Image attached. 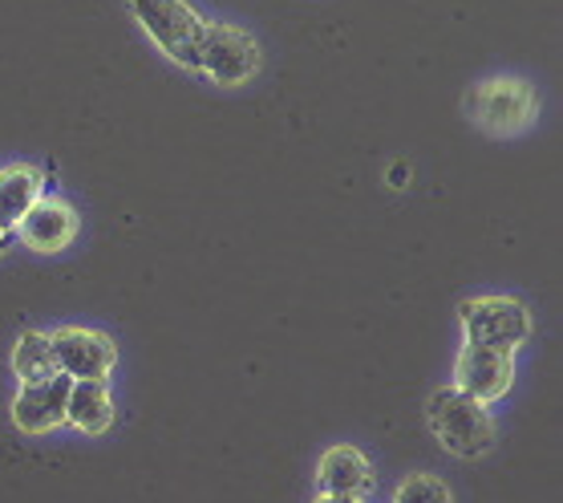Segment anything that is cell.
<instances>
[{
  "label": "cell",
  "instance_id": "obj_2",
  "mask_svg": "<svg viewBox=\"0 0 563 503\" xmlns=\"http://www.w3.org/2000/svg\"><path fill=\"white\" fill-rule=\"evenodd\" d=\"M126 4L170 62L199 69V45H203L207 21L195 13L187 0H126Z\"/></svg>",
  "mask_w": 563,
  "mask_h": 503
},
{
  "label": "cell",
  "instance_id": "obj_10",
  "mask_svg": "<svg viewBox=\"0 0 563 503\" xmlns=\"http://www.w3.org/2000/svg\"><path fill=\"white\" fill-rule=\"evenodd\" d=\"M317 483H320V495H345V500H365L373 488V467L369 459L357 451V447H329V451L320 455L317 463Z\"/></svg>",
  "mask_w": 563,
  "mask_h": 503
},
{
  "label": "cell",
  "instance_id": "obj_14",
  "mask_svg": "<svg viewBox=\"0 0 563 503\" xmlns=\"http://www.w3.org/2000/svg\"><path fill=\"white\" fill-rule=\"evenodd\" d=\"M394 503H454V495H450V488L442 483L438 475H410L401 479V488H397Z\"/></svg>",
  "mask_w": 563,
  "mask_h": 503
},
{
  "label": "cell",
  "instance_id": "obj_11",
  "mask_svg": "<svg viewBox=\"0 0 563 503\" xmlns=\"http://www.w3.org/2000/svg\"><path fill=\"white\" fill-rule=\"evenodd\" d=\"M65 423L77 426L81 435H102L114 426V398L102 382H74L65 402Z\"/></svg>",
  "mask_w": 563,
  "mask_h": 503
},
{
  "label": "cell",
  "instance_id": "obj_12",
  "mask_svg": "<svg viewBox=\"0 0 563 503\" xmlns=\"http://www.w3.org/2000/svg\"><path fill=\"white\" fill-rule=\"evenodd\" d=\"M41 187H45V179L37 167H21V163L0 167V228L13 232L16 223L25 220L29 207L41 199Z\"/></svg>",
  "mask_w": 563,
  "mask_h": 503
},
{
  "label": "cell",
  "instance_id": "obj_8",
  "mask_svg": "<svg viewBox=\"0 0 563 503\" xmlns=\"http://www.w3.org/2000/svg\"><path fill=\"white\" fill-rule=\"evenodd\" d=\"M69 386L74 378L53 374L41 382H21L13 398V423L25 435H49L57 426H65V402H69Z\"/></svg>",
  "mask_w": 563,
  "mask_h": 503
},
{
  "label": "cell",
  "instance_id": "obj_16",
  "mask_svg": "<svg viewBox=\"0 0 563 503\" xmlns=\"http://www.w3.org/2000/svg\"><path fill=\"white\" fill-rule=\"evenodd\" d=\"M9 240H13V232H9V228H0V252L9 248Z\"/></svg>",
  "mask_w": 563,
  "mask_h": 503
},
{
  "label": "cell",
  "instance_id": "obj_9",
  "mask_svg": "<svg viewBox=\"0 0 563 503\" xmlns=\"http://www.w3.org/2000/svg\"><path fill=\"white\" fill-rule=\"evenodd\" d=\"M16 232L33 252H65L77 236V211L57 195H41L37 204L25 211Z\"/></svg>",
  "mask_w": 563,
  "mask_h": 503
},
{
  "label": "cell",
  "instance_id": "obj_7",
  "mask_svg": "<svg viewBox=\"0 0 563 503\" xmlns=\"http://www.w3.org/2000/svg\"><path fill=\"white\" fill-rule=\"evenodd\" d=\"M515 386V349H490V346H466L454 362V390L466 398L499 402Z\"/></svg>",
  "mask_w": 563,
  "mask_h": 503
},
{
  "label": "cell",
  "instance_id": "obj_1",
  "mask_svg": "<svg viewBox=\"0 0 563 503\" xmlns=\"http://www.w3.org/2000/svg\"><path fill=\"white\" fill-rule=\"evenodd\" d=\"M426 423L434 439L459 459H483L495 447V423L483 402L466 398L462 390L442 386L426 402Z\"/></svg>",
  "mask_w": 563,
  "mask_h": 503
},
{
  "label": "cell",
  "instance_id": "obj_13",
  "mask_svg": "<svg viewBox=\"0 0 563 503\" xmlns=\"http://www.w3.org/2000/svg\"><path fill=\"white\" fill-rule=\"evenodd\" d=\"M13 374L21 378V382H41V378L62 374V370H57V358H53V341H49V333L25 329V333L16 337V349H13Z\"/></svg>",
  "mask_w": 563,
  "mask_h": 503
},
{
  "label": "cell",
  "instance_id": "obj_4",
  "mask_svg": "<svg viewBox=\"0 0 563 503\" xmlns=\"http://www.w3.org/2000/svg\"><path fill=\"white\" fill-rule=\"evenodd\" d=\"M199 74L216 86H244L260 74V45L256 37L240 25L207 21L203 45H199Z\"/></svg>",
  "mask_w": 563,
  "mask_h": 503
},
{
  "label": "cell",
  "instance_id": "obj_15",
  "mask_svg": "<svg viewBox=\"0 0 563 503\" xmlns=\"http://www.w3.org/2000/svg\"><path fill=\"white\" fill-rule=\"evenodd\" d=\"M312 503H361V500H345V495H317Z\"/></svg>",
  "mask_w": 563,
  "mask_h": 503
},
{
  "label": "cell",
  "instance_id": "obj_5",
  "mask_svg": "<svg viewBox=\"0 0 563 503\" xmlns=\"http://www.w3.org/2000/svg\"><path fill=\"white\" fill-rule=\"evenodd\" d=\"M466 110L490 134H519L536 118L539 98L519 78H490L483 86H474L471 98H466Z\"/></svg>",
  "mask_w": 563,
  "mask_h": 503
},
{
  "label": "cell",
  "instance_id": "obj_6",
  "mask_svg": "<svg viewBox=\"0 0 563 503\" xmlns=\"http://www.w3.org/2000/svg\"><path fill=\"white\" fill-rule=\"evenodd\" d=\"M57 370L74 382H106L110 370L118 365V346L98 329H81V325H65L49 337Z\"/></svg>",
  "mask_w": 563,
  "mask_h": 503
},
{
  "label": "cell",
  "instance_id": "obj_3",
  "mask_svg": "<svg viewBox=\"0 0 563 503\" xmlns=\"http://www.w3.org/2000/svg\"><path fill=\"white\" fill-rule=\"evenodd\" d=\"M466 346L519 349L531 337V313L515 297H474L459 305Z\"/></svg>",
  "mask_w": 563,
  "mask_h": 503
}]
</instances>
